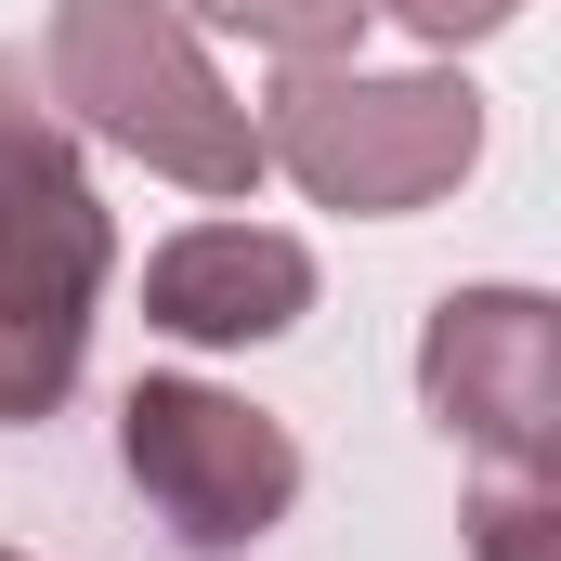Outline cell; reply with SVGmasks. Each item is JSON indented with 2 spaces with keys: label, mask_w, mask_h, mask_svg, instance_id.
Returning a JSON list of instances; mask_svg holds the SVG:
<instances>
[{
  "label": "cell",
  "mask_w": 561,
  "mask_h": 561,
  "mask_svg": "<svg viewBox=\"0 0 561 561\" xmlns=\"http://www.w3.org/2000/svg\"><path fill=\"white\" fill-rule=\"evenodd\" d=\"M53 118L118 144L144 170L196 183V196H249L262 183V131L222 92V66L196 53V26L170 0H53V53H39Z\"/></svg>",
  "instance_id": "2"
},
{
  "label": "cell",
  "mask_w": 561,
  "mask_h": 561,
  "mask_svg": "<svg viewBox=\"0 0 561 561\" xmlns=\"http://www.w3.org/2000/svg\"><path fill=\"white\" fill-rule=\"evenodd\" d=\"M118 457H131V483L157 496V523L183 549H262L300 510V444L262 405L209 392V379H131Z\"/></svg>",
  "instance_id": "4"
},
{
  "label": "cell",
  "mask_w": 561,
  "mask_h": 561,
  "mask_svg": "<svg viewBox=\"0 0 561 561\" xmlns=\"http://www.w3.org/2000/svg\"><path fill=\"white\" fill-rule=\"evenodd\" d=\"M249 131H262V170H287L313 209H431L483 157V92L457 66L366 79L340 53H287Z\"/></svg>",
  "instance_id": "3"
},
{
  "label": "cell",
  "mask_w": 561,
  "mask_h": 561,
  "mask_svg": "<svg viewBox=\"0 0 561 561\" xmlns=\"http://www.w3.org/2000/svg\"><path fill=\"white\" fill-rule=\"evenodd\" d=\"M549 523H561L549 483H496V496L470 510V549H483V561H561V549H549Z\"/></svg>",
  "instance_id": "8"
},
{
  "label": "cell",
  "mask_w": 561,
  "mask_h": 561,
  "mask_svg": "<svg viewBox=\"0 0 561 561\" xmlns=\"http://www.w3.org/2000/svg\"><path fill=\"white\" fill-rule=\"evenodd\" d=\"M379 13H392V26H419L431 53H457V39H496L523 0H379Z\"/></svg>",
  "instance_id": "9"
},
{
  "label": "cell",
  "mask_w": 561,
  "mask_h": 561,
  "mask_svg": "<svg viewBox=\"0 0 561 561\" xmlns=\"http://www.w3.org/2000/svg\"><path fill=\"white\" fill-rule=\"evenodd\" d=\"M105 262H118V236H105L79 144L53 118L39 66L0 53V419H53L79 392Z\"/></svg>",
  "instance_id": "1"
},
{
  "label": "cell",
  "mask_w": 561,
  "mask_h": 561,
  "mask_svg": "<svg viewBox=\"0 0 561 561\" xmlns=\"http://www.w3.org/2000/svg\"><path fill=\"white\" fill-rule=\"evenodd\" d=\"M0 561H13V549H0Z\"/></svg>",
  "instance_id": "10"
},
{
  "label": "cell",
  "mask_w": 561,
  "mask_h": 561,
  "mask_svg": "<svg viewBox=\"0 0 561 561\" xmlns=\"http://www.w3.org/2000/svg\"><path fill=\"white\" fill-rule=\"evenodd\" d=\"M313 313V249L275 222H183L157 262H144V327L196 340V353H236V340H287Z\"/></svg>",
  "instance_id": "6"
},
{
  "label": "cell",
  "mask_w": 561,
  "mask_h": 561,
  "mask_svg": "<svg viewBox=\"0 0 561 561\" xmlns=\"http://www.w3.org/2000/svg\"><path fill=\"white\" fill-rule=\"evenodd\" d=\"M419 392L510 483H561V327L536 287H444L419 340Z\"/></svg>",
  "instance_id": "5"
},
{
  "label": "cell",
  "mask_w": 561,
  "mask_h": 561,
  "mask_svg": "<svg viewBox=\"0 0 561 561\" xmlns=\"http://www.w3.org/2000/svg\"><path fill=\"white\" fill-rule=\"evenodd\" d=\"M183 13H209L236 39H275V53H353V26L379 0H183Z\"/></svg>",
  "instance_id": "7"
}]
</instances>
